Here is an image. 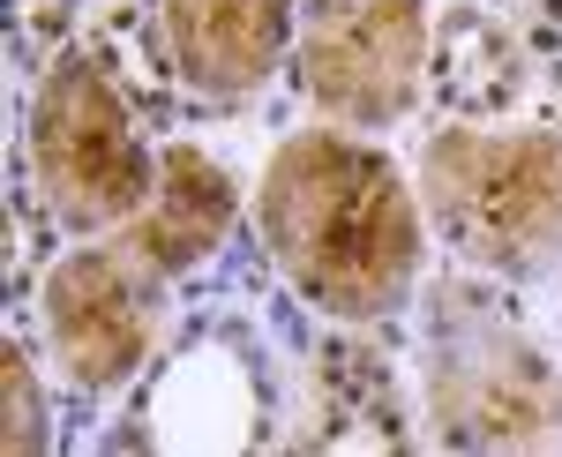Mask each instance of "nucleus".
I'll use <instances>...</instances> for the list:
<instances>
[{"label":"nucleus","mask_w":562,"mask_h":457,"mask_svg":"<svg viewBox=\"0 0 562 457\" xmlns=\"http://www.w3.org/2000/svg\"><path fill=\"white\" fill-rule=\"evenodd\" d=\"M31 172H38L45 210L68 233H105L143 210L158 158L135 135L113 83L90 60H60V68H45L38 98H31Z\"/></svg>","instance_id":"4"},{"label":"nucleus","mask_w":562,"mask_h":457,"mask_svg":"<svg viewBox=\"0 0 562 457\" xmlns=\"http://www.w3.org/2000/svg\"><path fill=\"white\" fill-rule=\"evenodd\" d=\"M225 233H233V180H225V166L211 151H195V143L158 151V180H150L143 210L128 218V248L150 270L173 278L188 263H203Z\"/></svg>","instance_id":"9"},{"label":"nucleus","mask_w":562,"mask_h":457,"mask_svg":"<svg viewBox=\"0 0 562 457\" xmlns=\"http://www.w3.org/2000/svg\"><path fill=\"white\" fill-rule=\"evenodd\" d=\"M428 405L435 427L465 450L562 443V368L480 292H442L428 345Z\"/></svg>","instance_id":"3"},{"label":"nucleus","mask_w":562,"mask_h":457,"mask_svg":"<svg viewBox=\"0 0 562 457\" xmlns=\"http://www.w3.org/2000/svg\"><path fill=\"white\" fill-rule=\"evenodd\" d=\"M158 278L143 255L121 241H90V248H68L53 270H45V345L60 375L76 390H113L128 382L143 360H150V337H158Z\"/></svg>","instance_id":"6"},{"label":"nucleus","mask_w":562,"mask_h":457,"mask_svg":"<svg viewBox=\"0 0 562 457\" xmlns=\"http://www.w3.org/2000/svg\"><path fill=\"white\" fill-rule=\"evenodd\" d=\"M420 76H428V0H301V83L330 121H405Z\"/></svg>","instance_id":"5"},{"label":"nucleus","mask_w":562,"mask_h":457,"mask_svg":"<svg viewBox=\"0 0 562 457\" xmlns=\"http://www.w3.org/2000/svg\"><path fill=\"white\" fill-rule=\"evenodd\" d=\"M256 225L293 292L338 323H375L413 300L420 203L405 172L360 135H338V127L285 135L262 166Z\"/></svg>","instance_id":"1"},{"label":"nucleus","mask_w":562,"mask_h":457,"mask_svg":"<svg viewBox=\"0 0 562 457\" xmlns=\"http://www.w3.org/2000/svg\"><path fill=\"white\" fill-rule=\"evenodd\" d=\"M150 443L158 450H240L256 443V368L225 337H195L150 398Z\"/></svg>","instance_id":"8"},{"label":"nucleus","mask_w":562,"mask_h":457,"mask_svg":"<svg viewBox=\"0 0 562 457\" xmlns=\"http://www.w3.org/2000/svg\"><path fill=\"white\" fill-rule=\"evenodd\" d=\"M158 15L180 83H195L203 98H240L270 83L293 38V0H158Z\"/></svg>","instance_id":"7"},{"label":"nucleus","mask_w":562,"mask_h":457,"mask_svg":"<svg viewBox=\"0 0 562 457\" xmlns=\"http://www.w3.org/2000/svg\"><path fill=\"white\" fill-rule=\"evenodd\" d=\"M0 413H8V427H0L8 457L45 450V398H38V375L23 368V345H15V337L0 345Z\"/></svg>","instance_id":"10"},{"label":"nucleus","mask_w":562,"mask_h":457,"mask_svg":"<svg viewBox=\"0 0 562 457\" xmlns=\"http://www.w3.org/2000/svg\"><path fill=\"white\" fill-rule=\"evenodd\" d=\"M420 203L450 248L495 278L562 270V135L555 127H442L420 143Z\"/></svg>","instance_id":"2"}]
</instances>
